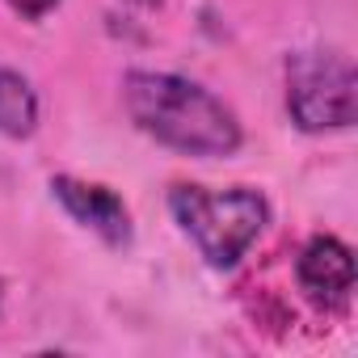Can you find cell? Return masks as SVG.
I'll return each mask as SVG.
<instances>
[{"instance_id": "cell-3", "label": "cell", "mask_w": 358, "mask_h": 358, "mask_svg": "<svg viewBox=\"0 0 358 358\" xmlns=\"http://www.w3.org/2000/svg\"><path fill=\"white\" fill-rule=\"evenodd\" d=\"M287 80V114L303 135H329L354 127V93L358 76L341 51L303 47L282 64Z\"/></svg>"}, {"instance_id": "cell-4", "label": "cell", "mask_w": 358, "mask_h": 358, "mask_svg": "<svg viewBox=\"0 0 358 358\" xmlns=\"http://www.w3.org/2000/svg\"><path fill=\"white\" fill-rule=\"evenodd\" d=\"M295 282L316 312L345 316L354 299V249L333 232H316L295 257Z\"/></svg>"}, {"instance_id": "cell-9", "label": "cell", "mask_w": 358, "mask_h": 358, "mask_svg": "<svg viewBox=\"0 0 358 358\" xmlns=\"http://www.w3.org/2000/svg\"><path fill=\"white\" fill-rule=\"evenodd\" d=\"M0 312H5V282H0Z\"/></svg>"}, {"instance_id": "cell-7", "label": "cell", "mask_w": 358, "mask_h": 358, "mask_svg": "<svg viewBox=\"0 0 358 358\" xmlns=\"http://www.w3.org/2000/svg\"><path fill=\"white\" fill-rule=\"evenodd\" d=\"M5 5L17 13V17H26V22H43L47 13H55L64 0H5Z\"/></svg>"}, {"instance_id": "cell-1", "label": "cell", "mask_w": 358, "mask_h": 358, "mask_svg": "<svg viewBox=\"0 0 358 358\" xmlns=\"http://www.w3.org/2000/svg\"><path fill=\"white\" fill-rule=\"evenodd\" d=\"M122 106L127 118L148 139L182 156L215 160V156H236L245 143V127L236 110L224 97H215L207 85L177 72L131 68L122 76Z\"/></svg>"}, {"instance_id": "cell-5", "label": "cell", "mask_w": 358, "mask_h": 358, "mask_svg": "<svg viewBox=\"0 0 358 358\" xmlns=\"http://www.w3.org/2000/svg\"><path fill=\"white\" fill-rule=\"evenodd\" d=\"M51 194L55 203L80 224L89 228L101 245L110 249H127L131 236H135V224H131V207L101 182H85V177H72V173H55L51 177Z\"/></svg>"}, {"instance_id": "cell-6", "label": "cell", "mask_w": 358, "mask_h": 358, "mask_svg": "<svg viewBox=\"0 0 358 358\" xmlns=\"http://www.w3.org/2000/svg\"><path fill=\"white\" fill-rule=\"evenodd\" d=\"M38 131V93L17 68H0V135L30 139Z\"/></svg>"}, {"instance_id": "cell-8", "label": "cell", "mask_w": 358, "mask_h": 358, "mask_svg": "<svg viewBox=\"0 0 358 358\" xmlns=\"http://www.w3.org/2000/svg\"><path fill=\"white\" fill-rule=\"evenodd\" d=\"M131 5H139V9H160L164 0H131Z\"/></svg>"}, {"instance_id": "cell-2", "label": "cell", "mask_w": 358, "mask_h": 358, "mask_svg": "<svg viewBox=\"0 0 358 358\" xmlns=\"http://www.w3.org/2000/svg\"><path fill=\"white\" fill-rule=\"evenodd\" d=\"M169 215L211 270L228 274L245 262V253L266 232L270 203L253 186L211 190V186H194V182H177V186H169Z\"/></svg>"}]
</instances>
